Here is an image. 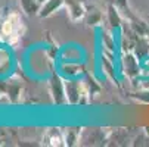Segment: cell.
Instances as JSON below:
<instances>
[{
  "mask_svg": "<svg viewBox=\"0 0 149 147\" xmlns=\"http://www.w3.org/2000/svg\"><path fill=\"white\" fill-rule=\"evenodd\" d=\"M24 21L19 12L10 10L0 25V35H2L9 44H15L21 40L24 34Z\"/></svg>",
  "mask_w": 149,
  "mask_h": 147,
  "instance_id": "1",
  "label": "cell"
},
{
  "mask_svg": "<svg viewBox=\"0 0 149 147\" xmlns=\"http://www.w3.org/2000/svg\"><path fill=\"white\" fill-rule=\"evenodd\" d=\"M140 69H142V63L133 50L121 53V71L127 78L130 79L140 78Z\"/></svg>",
  "mask_w": 149,
  "mask_h": 147,
  "instance_id": "2",
  "label": "cell"
},
{
  "mask_svg": "<svg viewBox=\"0 0 149 147\" xmlns=\"http://www.w3.org/2000/svg\"><path fill=\"white\" fill-rule=\"evenodd\" d=\"M49 93L52 97V101L56 106H63L67 104V96H65V82L59 74H52L49 78Z\"/></svg>",
  "mask_w": 149,
  "mask_h": 147,
  "instance_id": "3",
  "label": "cell"
},
{
  "mask_svg": "<svg viewBox=\"0 0 149 147\" xmlns=\"http://www.w3.org/2000/svg\"><path fill=\"white\" fill-rule=\"evenodd\" d=\"M63 82H65L67 104H70V106L80 104V97L84 90V81L80 78H63Z\"/></svg>",
  "mask_w": 149,
  "mask_h": 147,
  "instance_id": "4",
  "label": "cell"
},
{
  "mask_svg": "<svg viewBox=\"0 0 149 147\" xmlns=\"http://www.w3.org/2000/svg\"><path fill=\"white\" fill-rule=\"evenodd\" d=\"M63 8H65L71 22L84 21V16H86V12H87V6L84 3V0H65Z\"/></svg>",
  "mask_w": 149,
  "mask_h": 147,
  "instance_id": "5",
  "label": "cell"
},
{
  "mask_svg": "<svg viewBox=\"0 0 149 147\" xmlns=\"http://www.w3.org/2000/svg\"><path fill=\"white\" fill-rule=\"evenodd\" d=\"M3 93H6L9 97H10V101L12 104H16L21 101V97H22V91H24V87H22V82H21L19 78L16 77H10L5 84L0 86Z\"/></svg>",
  "mask_w": 149,
  "mask_h": 147,
  "instance_id": "6",
  "label": "cell"
},
{
  "mask_svg": "<svg viewBox=\"0 0 149 147\" xmlns=\"http://www.w3.org/2000/svg\"><path fill=\"white\" fill-rule=\"evenodd\" d=\"M106 18H108V24H109L112 31L123 28V18L124 16H123L121 10L114 3L108 5V9H106Z\"/></svg>",
  "mask_w": 149,
  "mask_h": 147,
  "instance_id": "7",
  "label": "cell"
},
{
  "mask_svg": "<svg viewBox=\"0 0 149 147\" xmlns=\"http://www.w3.org/2000/svg\"><path fill=\"white\" fill-rule=\"evenodd\" d=\"M45 144L52 146V147H59L65 146V140H63V131L61 128H47L45 133Z\"/></svg>",
  "mask_w": 149,
  "mask_h": 147,
  "instance_id": "8",
  "label": "cell"
},
{
  "mask_svg": "<svg viewBox=\"0 0 149 147\" xmlns=\"http://www.w3.org/2000/svg\"><path fill=\"white\" fill-rule=\"evenodd\" d=\"M125 19H129V24H130V27H132V30L134 31L136 35H139V37H145V38L149 37V25L145 22L143 19L137 18L134 13H130Z\"/></svg>",
  "mask_w": 149,
  "mask_h": 147,
  "instance_id": "9",
  "label": "cell"
},
{
  "mask_svg": "<svg viewBox=\"0 0 149 147\" xmlns=\"http://www.w3.org/2000/svg\"><path fill=\"white\" fill-rule=\"evenodd\" d=\"M63 5H65V0H47V2H45L43 5H41L40 12H38L37 16H40V18H49L53 13H56L61 8H63Z\"/></svg>",
  "mask_w": 149,
  "mask_h": 147,
  "instance_id": "10",
  "label": "cell"
},
{
  "mask_svg": "<svg viewBox=\"0 0 149 147\" xmlns=\"http://www.w3.org/2000/svg\"><path fill=\"white\" fill-rule=\"evenodd\" d=\"M84 22L89 27H99L102 22H103V12H100L97 8L92 6V8H87V12H86V16H84Z\"/></svg>",
  "mask_w": 149,
  "mask_h": 147,
  "instance_id": "11",
  "label": "cell"
},
{
  "mask_svg": "<svg viewBox=\"0 0 149 147\" xmlns=\"http://www.w3.org/2000/svg\"><path fill=\"white\" fill-rule=\"evenodd\" d=\"M63 131V140H65V146L68 147H72V146H77L80 144V140H81V128H65L62 130Z\"/></svg>",
  "mask_w": 149,
  "mask_h": 147,
  "instance_id": "12",
  "label": "cell"
},
{
  "mask_svg": "<svg viewBox=\"0 0 149 147\" xmlns=\"http://www.w3.org/2000/svg\"><path fill=\"white\" fill-rule=\"evenodd\" d=\"M100 38H102V52L115 55L117 44H115V37L112 35V32L111 31H106V30H102Z\"/></svg>",
  "mask_w": 149,
  "mask_h": 147,
  "instance_id": "13",
  "label": "cell"
},
{
  "mask_svg": "<svg viewBox=\"0 0 149 147\" xmlns=\"http://www.w3.org/2000/svg\"><path fill=\"white\" fill-rule=\"evenodd\" d=\"M19 5H21L22 12L25 15H28V16L38 15L40 8H41V3L38 2V0H19Z\"/></svg>",
  "mask_w": 149,
  "mask_h": 147,
  "instance_id": "14",
  "label": "cell"
},
{
  "mask_svg": "<svg viewBox=\"0 0 149 147\" xmlns=\"http://www.w3.org/2000/svg\"><path fill=\"white\" fill-rule=\"evenodd\" d=\"M84 82H86V86H87V88H89V91H90V96H92V99L93 97H96V96H99V93H100V86H99V82L90 75V74H84Z\"/></svg>",
  "mask_w": 149,
  "mask_h": 147,
  "instance_id": "15",
  "label": "cell"
},
{
  "mask_svg": "<svg viewBox=\"0 0 149 147\" xmlns=\"http://www.w3.org/2000/svg\"><path fill=\"white\" fill-rule=\"evenodd\" d=\"M129 97L140 104H149V88H140L139 91L129 93Z\"/></svg>",
  "mask_w": 149,
  "mask_h": 147,
  "instance_id": "16",
  "label": "cell"
},
{
  "mask_svg": "<svg viewBox=\"0 0 149 147\" xmlns=\"http://www.w3.org/2000/svg\"><path fill=\"white\" fill-rule=\"evenodd\" d=\"M38 2H40V3H41V5H43V3H45V2H47V0H38Z\"/></svg>",
  "mask_w": 149,
  "mask_h": 147,
  "instance_id": "17",
  "label": "cell"
},
{
  "mask_svg": "<svg viewBox=\"0 0 149 147\" xmlns=\"http://www.w3.org/2000/svg\"><path fill=\"white\" fill-rule=\"evenodd\" d=\"M2 93H3V91H2V88H0V96H2Z\"/></svg>",
  "mask_w": 149,
  "mask_h": 147,
  "instance_id": "18",
  "label": "cell"
},
{
  "mask_svg": "<svg viewBox=\"0 0 149 147\" xmlns=\"http://www.w3.org/2000/svg\"><path fill=\"white\" fill-rule=\"evenodd\" d=\"M148 40H149V37H148Z\"/></svg>",
  "mask_w": 149,
  "mask_h": 147,
  "instance_id": "19",
  "label": "cell"
}]
</instances>
